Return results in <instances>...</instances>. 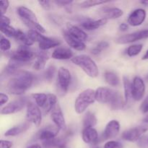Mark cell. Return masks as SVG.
<instances>
[{"instance_id": "cell-1", "label": "cell", "mask_w": 148, "mask_h": 148, "mask_svg": "<svg viewBox=\"0 0 148 148\" xmlns=\"http://www.w3.org/2000/svg\"><path fill=\"white\" fill-rule=\"evenodd\" d=\"M33 82L34 75L31 72L19 71L7 82V90L12 95H23L33 85Z\"/></svg>"}, {"instance_id": "cell-2", "label": "cell", "mask_w": 148, "mask_h": 148, "mask_svg": "<svg viewBox=\"0 0 148 148\" xmlns=\"http://www.w3.org/2000/svg\"><path fill=\"white\" fill-rule=\"evenodd\" d=\"M95 101L101 103L109 104L113 110H119L125 106L119 92L104 87H100L95 90Z\"/></svg>"}, {"instance_id": "cell-3", "label": "cell", "mask_w": 148, "mask_h": 148, "mask_svg": "<svg viewBox=\"0 0 148 148\" xmlns=\"http://www.w3.org/2000/svg\"><path fill=\"white\" fill-rule=\"evenodd\" d=\"M72 62L80 67L87 75L92 78L97 77L99 74L98 66L95 61L88 55H78L72 58Z\"/></svg>"}, {"instance_id": "cell-4", "label": "cell", "mask_w": 148, "mask_h": 148, "mask_svg": "<svg viewBox=\"0 0 148 148\" xmlns=\"http://www.w3.org/2000/svg\"><path fill=\"white\" fill-rule=\"evenodd\" d=\"M17 12L23 23L32 30H36L40 33H46L45 28L41 25L39 24L36 14L30 9L22 6L17 8Z\"/></svg>"}, {"instance_id": "cell-5", "label": "cell", "mask_w": 148, "mask_h": 148, "mask_svg": "<svg viewBox=\"0 0 148 148\" xmlns=\"http://www.w3.org/2000/svg\"><path fill=\"white\" fill-rule=\"evenodd\" d=\"M95 101V91L92 89H86L78 95L75 102V110L81 114Z\"/></svg>"}, {"instance_id": "cell-6", "label": "cell", "mask_w": 148, "mask_h": 148, "mask_svg": "<svg viewBox=\"0 0 148 148\" xmlns=\"http://www.w3.org/2000/svg\"><path fill=\"white\" fill-rule=\"evenodd\" d=\"M35 56H36V53H35L29 46L23 45L20 46L15 51L12 53L10 59L21 63L27 64V62L34 59Z\"/></svg>"}, {"instance_id": "cell-7", "label": "cell", "mask_w": 148, "mask_h": 148, "mask_svg": "<svg viewBox=\"0 0 148 148\" xmlns=\"http://www.w3.org/2000/svg\"><path fill=\"white\" fill-rule=\"evenodd\" d=\"M26 107H27V110H26L27 121L33 124L36 127H39L42 121L41 111L39 107L31 101H28Z\"/></svg>"}, {"instance_id": "cell-8", "label": "cell", "mask_w": 148, "mask_h": 148, "mask_svg": "<svg viewBox=\"0 0 148 148\" xmlns=\"http://www.w3.org/2000/svg\"><path fill=\"white\" fill-rule=\"evenodd\" d=\"M71 80L72 75L69 69L63 66L59 68L57 75V87L59 90L63 93H66L69 89Z\"/></svg>"}, {"instance_id": "cell-9", "label": "cell", "mask_w": 148, "mask_h": 148, "mask_svg": "<svg viewBox=\"0 0 148 148\" xmlns=\"http://www.w3.org/2000/svg\"><path fill=\"white\" fill-rule=\"evenodd\" d=\"M147 130L148 125L139 126V127L129 129V130L124 131L122 133L121 137H122L123 140H126V141L134 143V142L140 140L142 135L145 134Z\"/></svg>"}, {"instance_id": "cell-10", "label": "cell", "mask_w": 148, "mask_h": 148, "mask_svg": "<svg viewBox=\"0 0 148 148\" xmlns=\"http://www.w3.org/2000/svg\"><path fill=\"white\" fill-rule=\"evenodd\" d=\"M27 103H28V101L25 97L14 100V101L10 102L9 104H7L6 106H4L1 110V114H4V115H8V114H13L20 112L24 108L25 106H27Z\"/></svg>"}, {"instance_id": "cell-11", "label": "cell", "mask_w": 148, "mask_h": 148, "mask_svg": "<svg viewBox=\"0 0 148 148\" xmlns=\"http://www.w3.org/2000/svg\"><path fill=\"white\" fill-rule=\"evenodd\" d=\"M145 93V82L140 77H135L132 82V96L136 101L142 100Z\"/></svg>"}, {"instance_id": "cell-12", "label": "cell", "mask_w": 148, "mask_h": 148, "mask_svg": "<svg viewBox=\"0 0 148 148\" xmlns=\"http://www.w3.org/2000/svg\"><path fill=\"white\" fill-rule=\"evenodd\" d=\"M148 38V30H143L140 31L134 32L130 34L124 35L120 36L116 40V42L119 44H127V43H132L137 40H143Z\"/></svg>"}, {"instance_id": "cell-13", "label": "cell", "mask_w": 148, "mask_h": 148, "mask_svg": "<svg viewBox=\"0 0 148 148\" xmlns=\"http://www.w3.org/2000/svg\"><path fill=\"white\" fill-rule=\"evenodd\" d=\"M51 118L56 125V127L59 130H64L66 129V125L64 116L59 103L56 104L51 111Z\"/></svg>"}, {"instance_id": "cell-14", "label": "cell", "mask_w": 148, "mask_h": 148, "mask_svg": "<svg viewBox=\"0 0 148 148\" xmlns=\"http://www.w3.org/2000/svg\"><path fill=\"white\" fill-rule=\"evenodd\" d=\"M120 131V124L116 120H111L106 126L103 133V140H107L115 138Z\"/></svg>"}, {"instance_id": "cell-15", "label": "cell", "mask_w": 148, "mask_h": 148, "mask_svg": "<svg viewBox=\"0 0 148 148\" xmlns=\"http://www.w3.org/2000/svg\"><path fill=\"white\" fill-rule=\"evenodd\" d=\"M146 12L143 9H137L132 12L128 17V23L129 25L134 27L140 26L144 23L146 18Z\"/></svg>"}, {"instance_id": "cell-16", "label": "cell", "mask_w": 148, "mask_h": 148, "mask_svg": "<svg viewBox=\"0 0 148 148\" xmlns=\"http://www.w3.org/2000/svg\"><path fill=\"white\" fill-rule=\"evenodd\" d=\"M63 36L65 41L66 42V43H67L71 48L75 49V50L82 51H84L85 49V47H86V46H85V44L84 43V42L79 40V39H77V38L74 37V36H72L67 30L63 31Z\"/></svg>"}, {"instance_id": "cell-17", "label": "cell", "mask_w": 148, "mask_h": 148, "mask_svg": "<svg viewBox=\"0 0 148 148\" xmlns=\"http://www.w3.org/2000/svg\"><path fill=\"white\" fill-rule=\"evenodd\" d=\"M82 140L87 144L94 145L98 142V134L93 127L84 128L82 132Z\"/></svg>"}, {"instance_id": "cell-18", "label": "cell", "mask_w": 148, "mask_h": 148, "mask_svg": "<svg viewBox=\"0 0 148 148\" xmlns=\"http://www.w3.org/2000/svg\"><path fill=\"white\" fill-rule=\"evenodd\" d=\"M100 12L102 14L103 18L106 20H114L123 15L124 12L122 10L117 7H104L100 10Z\"/></svg>"}, {"instance_id": "cell-19", "label": "cell", "mask_w": 148, "mask_h": 148, "mask_svg": "<svg viewBox=\"0 0 148 148\" xmlns=\"http://www.w3.org/2000/svg\"><path fill=\"white\" fill-rule=\"evenodd\" d=\"M52 58L58 60H67L74 57L73 52L67 48L58 47L53 51L51 55Z\"/></svg>"}, {"instance_id": "cell-20", "label": "cell", "mask_w": 148, "mask_h": 148, "mask_svg": "<svg viewBox=\"0 0 148 148\" xmlns=\"http://www.w3.org/2000/svg\"><path fill=\"white\" fill-rule=\"evenodd\" d=\"M59 129L57 127H46V128L43 129L39 132L38 134V139L40 140H43V142L48 141V140H52V139L56 138V135L59 132Z\"/></svg>"}, {"instance_id": "cell-21", "label": "cell", "mask_w": 148, "mask_h": 148, "mask_svg": "<svg viewBox=\"0 0 148 148\" xmlns=\"http://www.w3.org/2000/svg\"><path fill=\"white\" fill-rule=\"evenodd\" d=\"M107 22H108V20L105 18H101L96 20H92L88 19V20L81 23V26L87 30H93L105 25Z\"/></svg>"}, {"instance_id": "cell-22", "label": "cell", "mask_w": 148, "mask_h": 148, "mask_svg": "<svg viewBox=\"0 0 148 148\" xmlns=\"http://www.w3.org/2000/svg\"><path fill=\"white\" fill-rule=\"evenodd\" d=\"M36 60L33 64V68L36 70H41L43 69L46 65V62L49 59V55L45 51H38L36 53Z\"/></svg>"}, {"instance_id": "cell-23", "label": "cell", "mask_w": 148, "mask_h": 148, "mask_svg": "<svg viewBox=\"0 0 148 148\" xmlns=\"http://www.w3.org/2000/svg\"><path fill=\"white\" fill-rule=\"evenodd\" d=\"M30 124H31V123H30L29 121H27L25 123H23V124L15 126V127H12V128L7 130V131L4 133V136H5V137H14V136L19 135V134H22V133L27 131V130L30 127Z\"/></svg>"}, {"instance_id": "cell-24", "label": "cell", "mask_w": 148, "mask_h": 148, "mask_svg": "<svg viewBox=\"0 0 148 148\" xmlns=\"http://www.w3.org/2000/svg\"><path fill=\"white\" fill-rule=\"evenodd\" d=\"M61 41L54 38H51L44 36L41 40L38 43V46L41 51H47L52 48L57 47L60 46Z\"/></svg>"}, {"instance_id": "cell-25", "label": "cell", "mask_w": 148, "mask_h": 148, "mask_svg": "<svg viewBox=\"0 0 148 148\" xmlns=\"http://www.w3.org/2000/svg\"><path fill=\"white\" fill-rule=\"evenodd\" d=\"M66 28H67V31L72 36L77 38L79 40H82V41H85V40L88 39L87 33L83 30L77 27V26L71 24V23H67L66 24Z\"/></svg>"}, {"instance_id": "cell-26", "label": "cell", "mask_w": 148, "mask_h": 148, "mask_svg": "<svg viewBox=\"0 0 148 148\" xmlns=\"http://www.w3.org/2000/svg\"><path fill=\"white\" fill-rule=\"evenodd\" d=\"M66 145V142L64 139L56 137L43 143V146L45 148H65Z\"/></svg>"}, {"instance_id": "cell-27", "label": "cell", "mask_w": 148, "mask_h": 148, "mask_svg": "<svg viewBox=\"0 0 148 148\" xmlns=\"http://www.w3.org/2000/svg\"><path fill=\"white\" fill-rule=\"evenodd\" d=\"M123 84L124 90V105H127L130 99L132 98V82L130 81L127 77H123Z\"/></svg>"}, {"instance_id": "cell-28", "label": "cell", "mask_w": 148, "mask_h": 148, "mask_svg": "<svg viewBox=\"0 0 148 148\" xmlns=\"http://www.w3.org/2000/svg\"><path fill=\"white\" fill-rule=\"evenodd\" d=\"M97 124V118L95 114L91 111H88L85 114L83 118V126L84 128L87 127H93Z\"/></svg>"}, {"instance_id": "cell-29", "label": "cell", "mask_w": 148, "mask_h": 148, "mask_svg": "<svg viewBox=\"0 0 148 148\" xmlns=\"http://www.w3.org/2000/svg\"><path fill=\"white\" fill-rule=\"evenodd\" d=\"M105 80L109 85L113 87H116L119 85L120 79L118 75L113 72H106L104 75Z\"/></svg>"}, {"instance_id": "cell-30", "label": "cell", "mask_w": 148, "mask_h": 148, "mask_svg": "<svg viewBox=\"0 0 148 148\" xmlns=\"http://www.w3.org/2000/svg\"><path fill=\"white\" fill-rule=\"evenodd\" d=\"M56 104H57V98L56 95L52 93L48 94V101L46 103V105L43 108L45 114H47L49 113H51V111H52V109L54 108Z\"/></svg>"}, {"instance_id": "cell-31", "label": "cell", "mask_w": 148, "mask_h": 148, "mask_svg": "<svg viewBox=\"0 0 148 148\" xmlns=\"http://www.w3.org/2000/svg\"><path fill=\"white\" fill-rule=\"evenodd\" d=\"M14 38L16 40L22 42L24 46H29V47L34 43L30 38H29L27 35H25L22 30H18V29L17 30V32H16V34Z\"/></svg>"}, {"instance_id": "cell-32", "label": "cell", "mask_w": 148, "mask_h": 148, "mask_svg": "<svg viewBox=\"0 0 148 148\" xmlns=\"http://www.w3.org/2000/svg\"><path fill=\"white\" fill-rule=\"evenodd\" d=\"M32 97L39 108H44L48 101V95L45 93H33L32 94Z\"/></svg>"}, {"instance_id": "cell-33", "label": "cell", "mask_w": 148, "mask_h": 148, "mask_svg": "<svg viewBox=\"0 0 148 148\" xmlns=\"http://www.w3.org/2000/svg\"><path fill=\"white\" fill-rule=\"evenodd\" d=\"M110 2V1H103V0H88V1H84L80 3L79 7L81 8H90V7H95V6L104 4L106 3Z\"/></svg>"}, {"instance_id": "cell-34", "label": "cell", "mask_w": 148, "mask_h": 148, "mask_svg": "<svg viewBox=\"0 0 148 148\" xmlns=\"http://www.w3.org/2000/svg\"><path fill=\"white\" fill-rule=\"evenodd\" d=\"M143 44H135L129 46L127 49V53L129 56H135L141 52L143 49Z\"/></svg>"}, {"instance_id": "cell-35", "label": "cell", "mask_w": 148, "mask_h": 148, "mask_svg": "<svg viewBox=\"0 0 148 148\" xmlns=\"http://www.w3.org/2000/svg\"><path fill=\"white\" fill-rule=\"evenodd\" d=\"M0 30L1 33H4L7 37L14 38L17 32V30L14 27L10 25H0Z\"/></svg>"}, {"instance_id": "cell-36", "label": "cell", "mask_w": 148, "mask_h": 148, "mask_svg": "<svg viewBox=\"0 0 148 148\" xmlns=\"http://www.w3.org/2000/svg\"><path fill=\"white\" fill-rule=\"evenodd\" d=\"M27 35V36H28L29 38H30L33 43H35V42L39 43V42L43 39V38L44 37V36H43V35L40 33H39L38 31H37V30H32V29L28 30Z\"/></svg>"}, {"instance_id": "cell-37", "label": "cell", "mask_w": 148, "mask_h": 148, "mask_svg": "<svg viewBox=\"0 0 148 148\" xmlns=\"http://www.w3.org/2000/svg\"><path fill=\"white\" fill-rule=\"evenodd\" d=\"M108 46H109V43L107 41H101L91 50V53L93 55H98L101 53L102 51L105 50Z\"/></svg>"}, {"instance_id": "cell-38", "label": "cell", "mask_w": 148, "mask_h": 148, "mask_svg": "<svg viewBox=\"0 0 148 148\" xmlns=\"http://www.w3.org/2000/svg\"><path fill=\"white\" fill-rule=\"evenodd\" d=\"M55 72H56V67H55V66L50 65L45 70L44 73H43V77H44V79L50 82V81H51L53 79L55 75Z\"/></svg>"}, {"instance_id": "cell-39", "label": "cell", "mask_w": 148, "mask_h": 148, "mask_svg": "<svg viewBox=\"0 0 148 148\" xmlns=\"http://www.w3.org/2000/svg\"><path fill=\"white\" fill-rule=\"evenodd\" d=\"M0 48L2 51H7L11 48V43L10 40L6 38L1 36V39H0Z\"/></svg>"}, {"instance_id": "cell-40", "label": "cell", "mask_w": 148, "mask_h": 148, "mask_svg": "<svg viewBox=\"0 0 148 148\" xmlns=\"http://www.w3.org/2000/svg\"><path fill=\"white\" fill-rule=\"evenodd\" d=\"M104 148H122V145L117 141L110 140L104 145Z\"/></svg>"}, {"instance_id": "cell-41", "label": "cell", "mask_w": 148, "mask_h": 148, "mask_svg": "<svg viewBox=\"0 0 148 148\" xmlns=\"http://www.w3.org/2000/svg\"><path fill=\"white\" fill-rule=\"evenodd\" d=\"M10 6V2L7 0H2L0 1V11H1V15H4L7 11Z\"/></svg>"}, {"instance_id": "cell-42", "label": "cell", "mask_w": 148, "mask_h": 148, "mask_svg": "<svg viewBox=\"0 0 148 148\" xmlns=\"http://www.w3.org/2000/svg\"><path fill=\"white\" fill-rule=\"evenodd\" d=\"M53 2H54L56 4H57V5L61 6V7H66V6L70 5L73 1H64V0H56V1H54Z\"/></svg>"}, {"instance_id": "cell-43", "label": "cell", "mask_w": 148, "mask_h": 148, "mask_svg": "<svg viewBox=\"0 0 148 148\" xmlns=\"http://www.w3.org/2000/svg\"><path fill=\"white\" fill-rule=\"evenodd\" d=\"M38 4L45 10H49L51 9V1H38Z\"/></svg>"}, {"instance_id": "cell-44", "label": "cell", "mask_w": 148, "mask_h": 148, "mask_svg": "<svg viewBox=\"0 0 148 148\" xmlns=\"http://www.w3.org/2000/svg\"><path fill=\"white\" fill-rule=\"evenodd\" d=\"M9 101L8 95L3 93V92H1V93H0V106H3L4 104H5L6 103H7V101Z\"/></svg>"}, {"instance_id": "cell-45", "label": "cell", "mask_w": 148, "mask_h": 148, "mask_svg": "<svg viewBox=\"0 0 148 148\" xmlns=\"http://www.w3.org/2000/svg\"><path fill=\"white\" fill-rule=\"evenodd\" d=\"M1 147L0 148H11L12 147V143L8 140H1Z\"/></svg>"}, {"instance_id": "cell-46", "label": "cell", "mask_w": 148, "mask_h": 148, "mask_svg": "<svg viewBox=\"0 0 148 148\" xmlns=\"http://www.w3.org/2000/svg\"><path fill=\"white\" fill-rule=\"evenodd\" d=\"M141 110L143 113L148 112V96L145 98V100L143 101V104H142L141 106Z\"/></svg>"}, {"instance_id": "cell-47", "label": "cell", "mask_w": 148, "mask_h": 148, "mask_svg": "<svg viewBox=\"0 0 148 148\" xmlns=\"http://www.w3.org/2000/svg\"><path fill=\"white\" fill-rule=\"evenodd\" d=\"M10 20L8 17L5 15H1V24L4 25H10Z\"/></svg>"}, {"instance_id": "cell-48", "label": "cell", "mask_w": 148, "mask_h": 148, "mask_svg": "<svg viewBox=\"0 0 148 148\" xmlns=\"http://www.w3.org/2000/svg\"><path fill=\"white\" fill-rule=\"evenodd\" d=\"M119 30H121V31H127L129 28V25L127 23H121L119 25Z\"/></svg>"}, {"instance_id": "cell-49", "label": "cell", "mask_w": 148, "mask_h": 148, "mask_svg": "<svg viewBox=\"0 0 148 148\" xmlns=\"http://www.w3.org/2000/svg\"><path fill=\"white\" fill-rule=\"evenodd\" d=\"M27 148H42L41 146L38 144H33L30 145L29 147H27Z\"/></svg>"}, {"instance_id": "cell-50", "label": "cell", "mask_w": 148, "mask_h": 148, "mask_svg": "<svg viewBox=\"0 0 148 148\" xmlns=\"http://www.w3.org/2000/svg\"><path fill=\"white\" fill-rule=\"evenodd\" d=\"M142 59H143V60H147V59H148V50L147 51H146L145 54L144 56H143Z\"/></svg>"}, {"instance_id": "cell-51", "label": "cell", "mask_w": 148, "mask_h": 148, "mask_svg": "<svg viewBox=\"0 0 148 148\" xmlns=\"http://www.w3.org/2000/svg\"><path fill=\"white\" fill-rule=\"evenodd\" d=\"M140 3L143 5L146 6V7H148V0H143V1H140Z\"/></svg>"}, {"instance_id": "cell-52", "label": "cell", "mask_w": 148, "mask_h": 148, "mask_svg": "<svg viewBox=\"0 0 148 148\" xmlns=\"http://www.w3.org/2000/svg\"><path fill=\"white\" fill-rule=\"evenodd\" d=\"M143 123H145V124H148V115L146 116L143 119Z\"/></svg>"}, {"instance_id": "cell-53", "label": "cell", "mask_w": 148, "mask_h": 148, "mask_svg": "<svg viewBox=\"0 0 148 148\" xmlns=\"http://www.w3.org/2000/svg\"><path fill=\"white\" fill-rule=\"evenodd\" d=\"M145 80L147 81V82H148V75H147V76L145 77Z\"/></svg>"}, {"instance_id": "cell-54", "label": "cell", "mask_w": 148, "mask_h": 148, "mask_svg": "<svg viewBox=\"0 0 148 148\" xmlns=\"http://www.w3.org/2000/svg\"><path fill=\"white\" fill-rule=\"evenodd\" d=\"M94 148H100V147H94Z\"/></svg>"}, {"instance_id": "cell-55", "label": "cell", "mask_w": 148, "mask_h": 148, "mask_svg": "<svg viewBox=\"0 0 148 148\" xmlns=\"http://www.w3.org/2000/svg\"><path fill=\"white\" fill-rule=\"evenodd\" d=\"M147 143H148V140H147Z\"/></svg>"}]
</instances>
